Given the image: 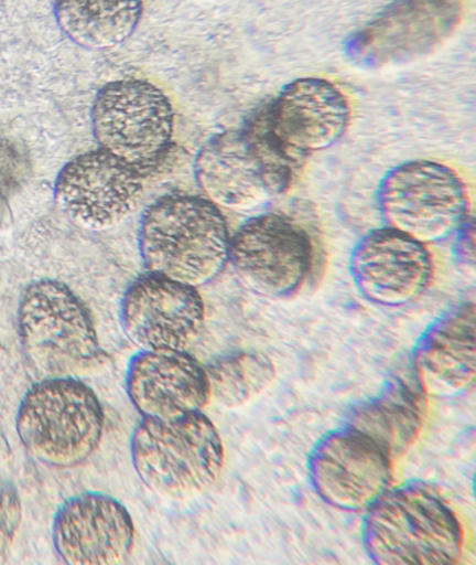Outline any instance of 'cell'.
<instances>
[{
    "label": "cell",
    "mask_w": 476,
    "mask_h": 565,
    "mask_svg": "<svg viewBox=\"0 0 476 565\" xmlns=\"http://www.w3.org/2000/svg\"><path fill=\"white\" fill-rule=\"evenodd\" d=\"M363 537L379 565H454L465 544L453 507L423 481L387 489L366 510Z\"/></svg>",
    "instance_id": "cell-1"
},
{
    "label": "cell",
    "mask_w": 476,
    "mask_h": 565,
    "mask_svg": "<svg viewBox=\"0 0 476 565\" xmlns=\"http://www.w3.org/2000/svg\"><path fill=\"white\" fill-rule=\"evenodd\" d=\"M231 238L221 209L208 199L169 195L143 214L139 248L150 274L198 289L223 274Z\"/></svg>",
    "instance_id": "cell-2"
},
{
    "label": "cell",
    "mask_w": 476,
    "mask_h": 565,
    "mask_svg": "<svg viewBox=\"0 0 476 565\" xmlns=\"http://www.w3.org/2000/svg\"><path fill=\"white\" fill-rule=\"evenodd\" d=\"M132 462L155 494L191 500L210 490L223 472L221 436L203 412L181 417H144L132 437Z\"/></svg>",
    "instance_id": "cell-3"
},
{
    "label": "cell",
    "mask_w": 476,
    "mask_h": 565,
    "mask_svg": "<svg viewBox=\"0 0 476 565\" xmlns=\"http://www.w3.org/2000/svg\"><path fill=\"white\" fill-rule=\"evenodd\" d=\"M19 331L31 363L48 379H86L108 364L90 312L65 282H31L20 300Z\"/></svg>",
    "instance_id": "cell-4"
},
{
    "label": "cell",
    "mask_w": 476,
    "mask_h": 565,
    "mask_svg": "<svg viewBox=\"0 0 476 565\" xmlns=\"http://www.w3.org/2000/svg\"><path fill=\"white\" fill-rule=\"evenodd\" d=\"M193 170L204 196L232 212L273 202L292 181V159L264 125L214 136L198 151Z\"/></svg>",
    "instance_id": "cell-5"
},
{
    "label": "cell",
    "mask_w": 476,
    "mask_h": 565,
    "mask_svg": "<svg viewBox=\"0 0 476 565\" xmlns=\"http://www.w3.org/2000/svg\"><path fill=\"white\" fill-rule=\"evenodd\" d=\"M20 441L39 462L72 468L96 451L104 411L90 386L77 379H46L28 392L15 417Z\"/></svg>",
    "instance_id": "cell-6"
},
{
    "label": "cell",
    "mask_w": 476,
    "mask_h": 565,
    "mask_svg": "<svg viewBox=\"0 0 476 565\" xmlns=\"http://www.w3.org/2000/svg\"><path fill=\"white\" fill-rule=\"evenodd\" d=\"M378 205L387 227L429 245L457 233L469 218L463 178L431 160L408 161L383 178Z\"/></svg>",
    "instance_id": "cell-7"
},
{
    "label": "cell",
    "mask_w": 476,
    "mask_h": 565,
    "mask_svg": "<svg viewBox=\"0 0 476 565\" xmlns=\"http://www.w3.org/2000/svg\"><path fill=\"white\" fill-rule=\"evenodd\" d=\"M93 134L99 148L154 172L172 148L175 113L170 98L148 81L108 83L91 109Z\"/></svg>",
    "instance_id": "cell-8"
},
{
    "label": "cell",
    "mask_w": 476,
    "mask_h": 565,
    "mask_svg": "<svg viewBox=\"0 0 476 565\" xmlns=\"http://www.w3.org/2000/svg\"><path fill=\"white\" fill-rule=\"evenodd\" d=\"M229 262L246 289L270 300H290L311 276L315 247L294 218L267 213L250 218L234 235Z\"/></svg>",
    "instance_id": "cell-9"
},
{
    "label": "cell",
    "mask_w": 476,
    "mask_h": 565,
    "mask_svg": "<svg viewBox=\"0 0 476 565\" xmlns=\"http://www.w3.org/2000/svg\"><path fill=\"white\" fill-rule=\"evenodd\" d=\"M462 22L459 0H397L353 35L345 54L364 70L408 64L441 49Z\"/></svg>",
    "instance_id": "cell-10"
},
{
    "label": "cell",
    "mask_w": 476,
    "mask_h": 565,
    "mask_svg": "<svg viewBox=\"0 0 476 565\" xmlns=\"http://www.w3.org/2000/svg\"><path fill=\"white\" fill-rule=\"evenodd\" d=\"M151 174L99 148L77 156L62 169L55 198L78 226L108 230L134 211Z\"/></svg>",
    "instance_id": "cell-11"
},
{
    "label": "cell",
    "mask_w": 476,
    "mask_h": 565,
    "mask_svg": "<svg viewBox=\"0 0 476 565\" xmlns=\"http://www.w3.org/2000/svg\"><path fill=\"white\" fill-rule=\"evenodd\" d=\"M392 459L375 439L348 426L324 434L307 458L309 480L333 509L368 510L389 489Z\"/></svg>",
    "instance_id": "cell-12"
},
{
    "label": "cell",
    "mask_w": 476,
    "mask_h": 565,
    "mask_svg": "<svg viewBox=\"0 0 476 565\" xmlns=\"http://www.w3.org/2000/svg\"><path fill=\"white\" fill-rule=\"evenodd\" d=\"M206 319L196 287L149 274L125 292L120 307L123 331L141 350H186Z\"/></svg>",
    "instance_id": "cell-13"
},
{
    "label": "cell",
    "mask_w": 476,
    "mask_h": 565,
    "mask_svg": "<svg viewBox=\"0 0 476 565\" xmlns=\"http://www.w3.org/2000/svg\"><path fill=\"white\" fill-rule=\"evenodd\" d=\"M350 276L371 305H411L431 286L434 264L428 245L390 227L366 234L354 248Z\"/></svg>",
    "instance_id": "cell-14"
},
{
    "label": "cell",
    "mask_w": 476,
    "mask_h": 565,
    "mask_svg": "<svg viewBox=\"0 0 476 565\" xmlns=\"http://www.w3.org/2000/svg\"><path fill=\"white\" fill-rule=\"evenodd\" d=\"M349 99L334 83L321 77L292 82L264 117V128L288 156L333 148L349 127Z\"/></svg>",
    "instance_id": "cell-15"
},
{
    "label": "cell",
    "mask_w": 476,
    "mask_h": 565,
    "mask_svg": "<svg viewBox=\"0 0 476 565\" xmlns=\"http://www.w3.org/2000/svg\"><path fill=\"white\" fill-rule=\"evenodd\" d=\"M52 539L66 564L118 565L127 563L133 552L134 523L118 500L85 493L57 511Z\"/></svg>",
    "instance_id": "cell-16"
},
{
    "label": "cell",
    "mask_w": 476,
    "mask_h": 565,
    "mask_svg": "<svg viewBox=\"0 0 476 565\" xmlns=\"http://www.w3.org/2000/svg\"><path fill=\"white\" fill-rule=\"evenodd\" d=\"M127 391L144 417H181L212 401L206 369L186 350H141L130 361Z\"/></svg>",
    "instance_id": "cell-17"
},
{
    "label": "cell",
    "mask_w": 476,
    "mask_h": 565,
    "mask_svg": "<svg viewBox=\"0 0 476 565\" xmlns=\"http://www.w3.org/2000/svg\"><path fill=\"white\" fill-rule=\"evenodd\" d=\"M428 412L429 392L410 360L390 374L378 394L355 403L344 422L399 459L420 438Z\"/></svg>",
    "instance_id": "cell-18"
},
{
    "label": "cell",
    "mask_w": 476,
    "mask_h": 565,
    "mask_svg": "<svg viewBox=\"0 0 476 565\" xmlns=\"http://www.w3.org/2000/svg\"><path fill=\"white\" fill-rule=\"evenodd\" d=\"M474 301L450 307L426 328L412 350V364L429 394L452 397L473 388L476 376Z\"/></svg>",
    "instance_id": "cell-19"
},
{
    "label": "cell",
    "mask_w": 476,
    "mask_h": 565,
    "mask_svg": "<svg viewBox=\"0 0 476 565\" xmlns=\"http://www.w3.org/2000/svg\"><path fill=\"white\" fill-rule=\"evenodd\" d=\"M54 10L73 43L106 50L132 36L143 18V0H55Z\"/></svg>",
    "instance_id": "cell-20"
},
{
    "label": "cell",
    "mask_w": 476,
    "mask_h": 565,
    "mask_svg": "<svg viewBox=\"0 0 476 565\" xmlns=\"http://www.w3.org/2000/svg\"><path fill=\"white\" fill-rule=\"evenodd\" d=\"M212 399L227 409L248 405L270 388L277 375L269 355L239 350L221 355L206 367Z\"/></svg>",
    "instance_id": "cell-21"
},
{
    "label": "cell",
    "mask_w": 476,
    "mask_h": 565,
    "mask_svg": "<svg viewBox=\"0 0 476 565\" xmlns=\"http://www.w3.org/2000/svg\"><path fill=\"white\" fill-rule=\"evenodd\" d=\"M23 146L0 138V230L13 222V203L28 186L33 169Z\"/></svg>",
    "instance_id": "cell-22"
},
{
    "label": "cell",
    "mask_w": 476,
    "mask_h": 565,
    "mask_svg": "<svg viewBox=\"0 0 476 565\" xmlns=\"http://www.w3.org/2000/svg\"><path fill=\"white\" fill-rule=\"evenodd\" d=\"M23 520L22 500L10 481L0 479V564L7 562Z\"/></svg>",
    "instance_id": "cell-23"
},
{
    "label": "cell",
    "mask_w": 476,
    "mask_h": 565,
    "mask_svg": "<svg viewBox=\"0 0 476 565\" xmlns=\"http://www.w3.org/2000/svg\"><path fill=\"white\" fill-rule=\"evenodd\" d=\"M457 241H455L453 254L455 264L459 269L474 271L475 269V227L473 218L457 230Z\"/></svg>",
    "instance_id": "cell-24"
}]
</instances>
